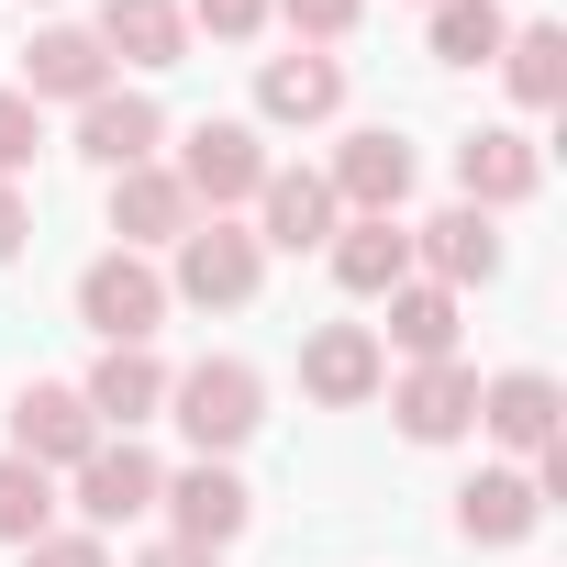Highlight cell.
<instances>
[{"instance_id":"6da1fadb","label":"cell","mask_w":567,"mask_h":567,"mask_svg":"<svg viewBox=\"0 0 567 567\" xmlns=\"http://www.w3.org/2000/svg\"><path fill=\"white\" fill-rule=\"evenodd\" d=\"M167 412H178V434H189L200 456H234V445L267 423V379H256L245 357H200L189 379H167Z\"/></svg>"},{"instance_id":"7a4b0ae2","label":"cell","mask_w":567,"mask_h":567,"mask_svg":"<svg viewBox=\"0 0 567 567\" xmlns=\"http://www.w3.org/2000/svg\"><path fill=\"white\" fill-rule=\"evenodd\" d=\"M256 278H267V245L234 234L223 212H200L178 234V278H167V301H200V312H245L256 301Z\"/></svg>"},{"instance_id":"3957f363","label":"cell","mask_w":567,"mask_h":567,"mask_svg":"<svg viewBox=\"0 0 567 567\" xmlns=\"http://www.w3.org/2000/svg\"><path fill=\"white\" fill-rule=\"evenodd\" d=\"M79 323H90L101 346H145V334L167 323V278H156L145 256H123V245L90 256V267H79Z\"/></svg>"},{"instance_id":"277c9868","label":"cell","mask_w":567,"mask_h":567,"mask_svg":"<svg viewBox=\"0 0 567 567\" xmlns=\"http://www.w3.org/2000/svg\"><path fill=\"white\" fill-rule=\"evenodd\" d=\"M167 178L189 189V212H223V200L267 189V145H256V123H189V145H178Z\"/></svg>"},{"instance_id":"5b68a950","label":"cell","mask_w":567,"mask_h":567,"mask_svg":"<svg viewBox=\"0 0 567 567\" xmlns=\"http://www.w3.org/2000/svg\"><path fill=\"white\" fill-rule=\"evenodd\" d=\"M156 512L178 523V545H200V556H223L245 523H256V489L223 467V456H200V467H178L167 489H156Z\"/></svg>"},{"instance_id":"8992f818","label":"cell","mask_w":567,"mask_h":567,"mask_svg":"<svg viewBox=\"0 0 567 567\" xmlns=\"http://www.w3.org/2000/svg\"><path fill=\"white\" fill-rule=\"evenodd\" d=\"M90 445H101V412H90L79 390H56V379L12 390V456H23V467H45V478H56V467H79Z\"/></svg>"},{"instance_id":"52a82bcc","label":"cell","mask_w":567,"mask_h":567,"mask_svg":"<svg viewBox=\"0 0 567 567\" xmlns=\"http://www.w3.org/2000/svg\"><path fill=\"white\" fill-rule=\"evenodd\" d=\"M301 390H312L323 412H357V401L390 390V346H379L368 323H323V334L301 346Z\"/></svg>"},{"instance_id":"ba28073f","label":"cell","mask_w":567,"mask_h":567,"mask_svg":"<svg viewBox=\"0 0 567 567\" xmlns=\"http://www.w3.org/2000/svg\"><path fill=\"white\" fill-rule=\"evenodd\" d=\"M156 489H167V467H156L134 434H123V445L101 434V445L79 456V512H90V534H112V523H145V512H156Z\"/></svg>"},{"instance_id":"9c48e42d","label":"cell","mask_w":567,"mask_h":567,"mask_svg":"<svg viewBox=\"0 0 567 567\" xmlns=\"http://www.w3.org/2000/svg\"><path fill=\"white\" fill-rule=\"evenodd\" d=\"M456 189H467V212H512V200H534V189H545V156H534V134H512V123H478V134L456 145Z\"/></svg>"},{"instance_id":"30bf717a","label":"cell","mask_w":567,"mask_h":567,"mask_svg":"<svg viewBox=\"0 0 567 567\" xmlns=\"http://www.w3.org/2000/svg\"><path fill=\"white\" fill-rule=\"evenodd\" d=\"M256 212H267V234H256V245H278V256H323V245H334V223H346V200L323 189V167H267Z\"/></svg>"},{"instance_id":"8fae6325","label":"cell","mask_w":567,"mask_h":567,"mask_svg":"<svg viewBox=\"0 0 567 567\" xmlns=\"http://www.w3.org/2000/svg\"><path fill=\"white\" fill-rule=\"evenodd\" d=\"M334 290H357V301H390L401 278H412V223L401 212H357V223H334Z\"/></svg>"},{"instance_id":"7c38bea8","label":"cell","mask_w":567,"mask_h":567,"mask_svg":"<svg viewBox=\"0 0 567 567\" xmlns=\"http://www.w3.org/2000/svg\"><path fill=\"white\" fill-rule=\"evenodd\" d=\"M156 145H167V112L145 101V90H101V101H79V156L90 167H156Z\"/></svg>"},{"instance_id":"4fadbf2b","label":"cell","mask_w":567,"mask_h":567,"mask_svg":"<svg viewBox=\"0 0 567 567\" xmlns=\"http://www.w3.org/2000/svg\"><path fill=\"white\" fill-rule=\"evenodd\" d=\"M412 167H423V156H412L390 123H368V134H346V156L323 167V189H334L346 212H401V200H412Z\"/></svg>"},{"instance_id":"5bb4252c","label":"cell","mask_w":567,"mask_h":567,"mask_svg":"<svg viewBox=\"0 0 567 567\" xmlns=\"http://www.w3.org/2000/svg\"><path fill=\"white\" fill-rule=\"evenodd\" d=\"M390 423H401L412 445H456V434L478 423V368H456V357L412 368V379L390 390Z\"/></svg>"},{"instance_id":"9a60e30c","label":"cell","mask_w":567,"mask_h":567,"mask_svg":"<svg viewBox=\"0 0 567 567\" xmlns=\"http://www.w3.org/2000/svg\"><path fill=\"white\" fill-rule=\"evenodd\" d=\"M412 267L434 278V290H489V278H501V234H489V212H434L423 234H412Z\"/></svg>"},{"instance_id":"2e32d148","label":"cell","mask_w":567,"mask_h":567,"mask_svg":"<svg viewBox=\"0 0 567 567\" xmlns=\"http://www.w3.org/2000/svg\"><path fill=\"white\" fill-rule=\"evenodd\" d=\"M478 423H489L512 456H545V445H556V423H567V401H556V379H545V368H501V379H478Z\"/></svg>"},{"instance_id":"e0dca14e","label":"cell","mask_w":567,"mask_h":567,"mask_svg":"<svg viewBox=\"0 0 567 567\" xmlns=\"http://www.w3.org/2000/svg\"><path fill=\"white\" fill-rule=\"evenodd\" d=\"M256 112H267V123H334V112H346V56H323V45L267 56V68H256Z\"/></svg>"},{"instance_id":"ac0fdd59","label":"cell","mask_w":567,"mask_h":567,"mask_svg":"<svg viewBox=\"0 0 567 567\" xmlns=\"http://www.w3.org/2000/svg\"><path fill=\"white\" fill-rule=\"evenodd\" d=\"M101 90H112L101 34L56 23V34H34V45H23V101H34V112H45V101H101Z\"/></svg>"},{"instance_id":"d6986e66","label":"cell","mask_w":567,"mask_h":567,"mask_svg":"<svg viewBox=\"0 0 567 567\" xmlns=\"http://www.w3.org/2000/svg\"><path fill=\"white\" fill-rule=\"evenodd\" d=\"M200 212H189V189L167 178V167H123L112 178V234H123V256H145V245H178Z\"/></svg>"},{"instance_id":"ffe728a7","label":"cell","mask_w":567,"mask_h":567,"mask_svg":"<svg viewBox=\"0 0 567 567\" xmlns=\"http://www.w3.org/2000/svg\"><path fill=\"white\" fill-rule=\"evenodd\" d=\"M534 523H545V501H534L523 467H478V478L456 489V534H467V545H523Z\"/></svg>"},{"instance_id":"44dd1931","label":"cell","mask_w":567,"mask_h":567,"mask_svg":"<svg viewBox=\"0 0 567 567\" xmlns=\"http://www.w3.org/2000/svg\"><path fill=\"white\" fill-rule=\"evenodd\" d=\"M101 56H123V68H178V56H189V12H178V0H101Z\"/></svg>"},{"instance_id":"7402d4cb","label":"cell","mask_w":567,"mask_h":567,"mask_svg":"<svg viewBox=\"0 0 567 567\" xmlns=\"http://www.w3.org/2000/svg\"><path fill=\"white\" fill-rule=\"evenodd\" d=\"M379 346H401L412 368H434V357H456V290H434V278H401L390 290V323H368Z\"/></svg>"},{"instance_id":"603a6c76","label":"cell","mask_w":567,"mask_h":567,"mask_svg":"<svg viewBox=\"0 0 567 567\" xmlns=\"http://www.w3.org/2000/svg\"><path fill=\"white\" fill-rule=\"evenodd\" d=\"M79 401H90L101 423H123V434H134V423H156V412H167V368H156L145 346H112V357L90 368V390H79Z\"/></svg>"},{"instance_id":"cb8c5ba5","label":"cell","mask_w":567,"mask_h":567,"mask_svg":"<svg viewBox=\"0 0 567 567\" xmlns=\"http://www.w3.org/2000/svg\"><path fill=\"white\" fill-rule=\"evenodd\" d=\"M501 79H512L523 112H556V101H567V34H556V23H512V34H501Z\"/></svg>"},{"instance_id":"d4e9b609","label":"cell","mask_w":567,"mask_h":567,"mask_svg":"<svg viewBox=\"0 0 567 567\" xmlns=\"http://www.w3.org/2000/svg\"><path fill=\"white\" fill-rule=\"evenodd\" d=\"M501 34H512L501 0H434V56H445V68H489Z\"/></svg>"},{"instance_id":"484cf974","label":"cell","mask_w":567,"mask_h":567,"mask_svg":"<svg viewBox=\"0 0 567 567\" xmlns=\"http://www.w3.org/2000/svg\"><path fill=\"white\" fill-rule=\"evenodd\" d=\"M34 534H56V478L0 456V545H34Z\"/></svg>"},{"instance_id":"4316f807","label":"cell","mask_w":567,"mask_h":567,"mask_svg":"<svg viewBox=\"0 0 567 567\" xmlns=\"http://www.w3.org/2000/svg\"><path fill=\"white\" fill-rule=\"evenodd\" d=\"M34 156H45V112H34L23 90H0V178H23Z\"/></svg>"},{"instance_id":"83f0119b","label":"cell","mask_w":567,"mask_h":567,"mask_svg":"<svg viewBox=\"0 0 567 567\" xmlns=\"http://www.w3.org/2000/svg\"><path fill=\"white\" fill-rule=\"evenodd\" d=\"M267 12L290 23L301 45H334V34H357V12H368V0H267Z\"/></svg>"},{"instance_id":"f1b7e54d","label":"cell","mask_w":567,"mask_h":567,"mask_svg":"<svg viewBox=\"0 0 567 567\" xmlns=\"http://www.w3.org/2000/svg\"><path fill=\"white\" fill-rule=\"evenodd\" d=\"M189 23H200L212 45H256V34H267V0H189Z\"/></svg>"},{"instance_id":"f546056e","label":"cell","mask_w":567,"mask_h":567,"mask_svg":"<svg viewBox=\"0 0 567 567\" xmlns=\"http://www.w3.org/2000/svg\"><path fill=\"white\" fill-rule=\"evenodd\" d=\"M23 567H112V545H101V534H34Z\"/></svg>"},{"instance_id":"4dcf8cb0","label":"cell","mask_w":567,"mask_h":567,"mask_svg":"<svg viewBox=\"0 0 567 567\" xmlns=\"http://www.w3.org/2000/svg\"><path fill=\"white\" fill-rule=\"evenodd\" d=\"M23 234H34V200H23L12 178H0V267H12V256H23Z\"/></svg>"},{"instance_id":"1f68e13d","label":"cell","mask_w":567,"mask_h":567,"mask_svg":"<svg viewBox=\"0 0 567 567\" xmlns=\"http://www.w3.org/2000/svg\"><path fill=\"white\" fill-rule=\"evenodd\" d=\"M134 567H212V556H200V545H178V534H167V545H145V556H134Z\"/></svg>"}]
</instances>
